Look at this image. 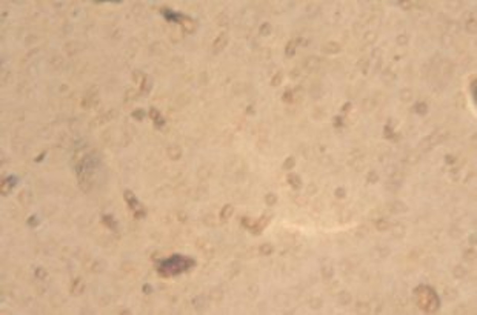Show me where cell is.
Masks as SVG:
<instances>
[{
    "label": "cell",
    "mask_w": 477,
    "mask_h": 315,
    "mask_svg": "<svg viewBox=\"0 0 477 315\" xmlns=\"http://www.w3.org/2000/svg\"><path fill=\"white\" fill-rule=\"evenodd\" d=\"M419 303H420V307L422 309H426V310H434L437 307V298H436V294H432L428 287H423L420 289V294H419Z\"/></svg>",
    "instance_id": "obj_1"
}]
</instances>
